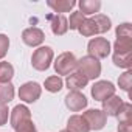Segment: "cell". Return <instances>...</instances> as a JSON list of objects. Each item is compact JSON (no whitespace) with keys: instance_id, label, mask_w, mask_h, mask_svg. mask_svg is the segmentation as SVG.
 I'll return each instance as SVG.
<instances>
[{"instance_id":"obj_26","label":"cell","mask_w":132,"mask_h":132,"mask_svg":"<svg viewBox=\"0 0 132 132\" xmlns=\"http://www.w3.org/2000/svg\"><path fill=\"white\" fill-rule=\"evenodd\" d=\"M84 19H86V16H82V13L73 11V13L70 14V19H67L69 30H76V31H78V28L81 27V23L84 22Z\"/></svg>"},{"instance_id":"obj_24","label":"cell","mask_w":132,"mask_h":132,"mask_svg":"<svg viewBox=\"0 0 132 132\" xmlns=\"http://www.w3.org/2000/svg\"><path fill=\"white\" fill-rule=\"evenodd\" d=\"M117 118H118V123H132V104L123 103L118 110Z\"/></svg>"},{"instance_id":"obj_25","label":"cell","mask_w":132,"mask_h":132,"mask_svg":"<svg viewBox=\"0 0 132 132\" xmlns=\"http://www.w3.org/2000/svg\"><path fill=\"white\" fill-rule=\"evenodd\" d=\"M118 87L124 92L129 93L130 87H132V70H126L123 75H120L118 78Z\"/></svg>"},{"instance_id":"obj_17","label":"cell","mask_w":132,"mask_h":132,"mask_svg":"<svg viewBox=\"0 0 132 132\" xmlns=\"http://www.w3.org/2000/svg\"><path fill=\"white\" fill-rule=\"evenodd\" d=\"M14 95H16V90L13 82H0V103L3 104L11 103L14 100Z\"/></svg>"},{"instance_id":"obj_2","label":"cell","mask_w":132,"mask_h":132,"mask_svg":"<svg viewBox=\"0 0 132 132\" xmlns=\"http://www.w3.org/2000/svg\"><path fill=\"white\" fill-rule=\"evenodd\" d=\"M76 72H79L81 75H84L89 81H95L101 76V62L92 56H82L81 59H78L76 64Z\"/></svg>"},{"instance_id":"obj_9","label":"cell","mask_w":132,"mask_h":132,"mask_svg":"<svg viewBox=\"0 0 132 132\" xmlns=\"http://www.w3.org/2000/svg\"><path fill=\"white\" fill-rule=\"evenodd\" d=\"M22 40L28 47H40L45 40V33L37 27H30L22 31Z\"/></svg>"},{"instance_id":"obj_19","label":"cell","mask_w":132,"mask_h":132,"mask_svg":"<svg viewBox=\"0 0 132 132\" xmlns=\"http://www.w3.org/2000/svg\"><path fill=\"white\" fill-rule=\"evenodd\" d=\"M113 53H132V37H117L113 42Z\"/></svg>"},{"instance_id":"obj_23","label":"cell","mask_w":132,"mask_h":132,"mask_svg":"<svg viewBox=\"0 0 132 132\" xmlns=\"http://www.w3.org/2000/svg\"><path fill=\"white\" fill-rule=\"evenodd\" d=\"M14 76V67L6 62V61H2L0 62V82H11Z\"/></svg>"},{"instance_id":"obj_29","label":"cell","mask_w":132,"mask_h":132,"mask_svg":"<svg viewBox=\"0 0 132 132\" xmlns=\"http://www.w3.org/2000/svg\"><path fill=\"white\" fill-rule=\"evenodd\" d=\"M14 130H16V132H37L36 124L33 123V120H28V121H25V123L19 124Z\"/></svg>"},{"instance_id":"obj_21","label":"cell","mask_w":132,"mask_h":132,"mask_svg":"<svg viewBox=\"0 0 132 132\" xmlns=\"http://www.w3.org/2000/svg\"><path fill=\"white\" fill-rule=\"evenodd\" d=\"M92 20L95 22V25L98 28V34H104L112 28V22L106 14H95L92 17Z\"/></svg>"},{"instance_id":"obj_6","label":"cell","mask_w":132,"mask_h":132,"mask_svg":"<svg viewBox=\"0 0 132 132\" xmlns=\"http://www.w3.org/2000/svg\"><path fill=\"white\" fill-rule=\"evenodd\" d=\"M64 103L70 112H81L87 107L89 100L81 90H69V93L64 98Z\"/></svg>"},{"instance_id":"obj_30","label":"cell","mask_w":132,"mask_h":132,"mask_svg":"<svg viewBox=\"0 0 132 132\" xmlns=\"http://www.w3.org/2000/svg\"><path fill=\"white\" fill-rule=\"evenodd\" d=\"M8 118H10V109H8V104L0 103V126H5V124L8 123Z\"/></svg>"},{"instance_id":"obj_18","label":"cell","mask_w":132,"mask_h":132,"mask_svg":"<svg viewBox=\"0 0 132 132\" xmlns=\"http://www.w3.org/2000/svg\"><path fill=\"white\" fill-rule=\"evenodd\" d=\"M112 62L120 69L130 70V67H132V53H123V54L113 53L112 54Z\"/></svg>"},{"instance_id":"obj_28","label":"cell","mask_w":132,"mask_h":132,"mask_svg":"<svg viewBox=\"0 0 132 132\" xmlns=\"http://www.w3.org/2000/svg\"><path fill=\"white\" fill-rule=\"evenodd\" d=\"M8 48H10V37L6 34H0V59H3L8 53Z\"/></svg>"},{"instance_id":"obj_5","label":"cell","mask_w":132,"mask_h":132,"mask_svg":"<svg viewBox=\"0 0 132 132\" xmlns=\"http://www.w3.org/2000/svg\"><path fill=\"white\" fill-rule=\"evenodd\" d=\"M17 95H19V100L23 103H28V104L36 103L42 95V86L36 81H28L19 87Z\"/></svg>"},{"instance_id":"obj_4","label":"cell","mask_w":132,"mask_h":132,"mask_svg":"<svg viewBox=\"0 0 132 132\" xmlns=\"http://www.w3.org/2000/svg\"><path fill=\"white\" fill-rule=\"evenodd\" d=\"M112 44L106 37H92L87 44V54L95 59H104L110 54Z\"/></svg>"},{"instance_id":"obj_32","label":"cell","mask_w":132,"mask_h":132,"mask_svg":"<svg viewBox=\"0 0 132 132\" xmlns=\"http://www.w3.org/2000/svg\"><path fill=\"white\" fill-rule=\"evenodd\" d=\"M59 132H69V130H67V129H62V130H59Z\"/></svg>"},{"instance_id":"obj_1","label":"cell","mask_w":132,"mask_h":132,"mask_svg":"<svg viewBox=\"0 0 132 132\" xmlns=\"http://www.w3.org/2000/svg\"><path fill=\"white\" fill-rule=\"evenodd\" d=\"M54 59V51L48 45H40L33 51L31 56V65L37 72H45L50 69V65Z\"/></svg>"},{"instance_id":"obj_11","label":"cell","mask_w":132,"mask_h":132,"mask_svg":"<svg viewBox=\"0 0 132 132\" xmlns=\"http://www.w3.org/2000/svg\"><path fill=\"white\" fill-rule=\"evenodd\" d=\"M50 28L51 33L54 36H64L69 31V23H67V17L64 14H54L50 17Z\"/></svg>"},{"instance_id":"obj_8","label":"cell","mask_w":132,"mask_h":132,"mask_svg":"<svg viewBox=\"0 0 132 132\" xmlns=\"http://www.w3.org/2000/svg\"><path fill=\"white\" fill-rule=\"evenodd\" d=\"M82 118L86 120L90 130H101L107 123V117L101 109H87L82 113Z\"/></svg>"},{"instance_id":"obj_3","label":"cell","mask_w":132,"mask_h":132,"mask_svg":"<svg viewBox=\"0 0 132 132\" xmlns=\"http://www.w3.org/2000/svg\"><path fill=\"white\" fill-rule=\"evenodd\" d=\"M76 64H78V59L72 51H64L54 59L53 67L57 76H69L76 70Z\"/></svg>"},{"instance_id":"obj_20","label":"cell","mask_w":132,"mask_h":132,"mask_svg":"<svg viewBox=\"0 0 132 132\" xmlns=\"http://www.w3.org/2000/svg\"><path fill=\"white\" fill-rule=\"evenodd\" d=\"M44 87H45V90L50 92V93H57V92L62 90V87H64V81H62L61 76L53 75V76H48V78L45 79Z\"/></svg>"},{"instance_id":"obj_15","label":"cell","mask_w":132,"mask_h":132,"mask_svg":"<svg viewBox=\"0 0 132 132\" xmlns=\"http://www.w3.org/2000/svg\"><path fill=\"white\" fill-rule=\"evenodd\" d=\"M67 130L69 132H90L86 120L82 118V115H72L69 120H67Z\"/></svg>"},{"instance_id":"obj_27","label":"cell","mask_w":132,"mask_h":132,"mask_svg":"<svg viewBox=\"0 0 132 132\" xmlns=\"http://www.w3.org/2000/svg\"><path fill=\"white\" fill-rule=\"evenodd\" d=\"M115 34L117 37H132V25L129 22L120 23L115 30Z\"/></svg>"},{"instance_id":"obj_10","label":"cell","mask_w":132,"mask_h":132,"mask_svg":"<svg viewBox=\"0 0 132 132\" xmlns=\"http://www.w3.org/2000/svg\"><path fill=\"white\" fill-rule=\"evenodd\" d=\"M28 120H31V110L25 104H17L13 107V110H10V123H11L13 129H16L19 124H22Z\"/></svg>"},{"instance_id":"obj_16","label":"cell","mask_w":132,"mask_h":132,"mask_svg":"<svg viewBox=\"0 0 132 132\" xmlns=\"http://www.w3.org/2000/svg\"><path fill=\"white\" fill-rule=\"evenodd\" d=\"M47 6L51 8L54 13L62 14V13H70L76 6V2L75 0H48Z\"/></svg>"},{"instance_id":"obj_22","label":"cell","mask_w":132,"mask_h":132,"mask_svg":"<svg viewBox=\"0 0 132 132\" xmlns=\"http://www.w3.org/2000/svg\"><path fill=\"white\" fill-rule=\"evenodd\" d=\"M78 31H79V34L84 36V37H92V36L98 34V28H96L95 22L92 20V17H86L84 22L81 23V27L78 28Z\"/></svg>"},{"instance_id":"obj_7","label":"cell","mask_w":132,"mask_h":132,"mask_svg":"<svg viewBox=\"0 0 132 132\" xmlns=\"http://www.w3.org/2000/svg\"><path fill=\"white\" fill-rule=\"evenodd\" d=\"M115 90H117V87L113 86V82L106 81V79H101V81H96V82L92 86L90 93H92V98H93L95 101H101V103H103L104 100L113 96V95H115Z\"/></svg>"},{"instance_id":"obj_14","label":"cell","mask_w":132,"mask_h":132,"mask_svg":"<svg viewBox=\"0 0 132 132\" xmlns=\"http://www.w3.org/2000/svg\"><path fill=\"white\" fill-rule=\"evenodd\" d=\"M76 5L79 6V13H82V16H95L101 10L100 0H79Z\"/></svg>"},{"instance_id":"obj_12","label":"cell","mask_w":132,"mask_h":132,"mask_svg":"<svg viewBox=\"0 0 132 132\" xmlns=\"http://www.w3.org/2000/svg\"><path fill=\"white\" fill-rule=\"evenodd\" d=\"M124 101H123L121 96L113 95V96H110V98H107V100L103 101V109L101 110L106 113V117H117L118 115V110H120V107H121Z\"/></svg>"},{"instance_id":"obj_13","label":"cell","mask_w":132,"mask_h":132,"mask_svg":"<svg viewBox=\"0 0 132 132\" xmlns=\"http://www.w3.org/2000/svg\"><path fill=\"white\" fill-rule=\"evenodd\" d=\"M89 84V79L81 75L79 72H73L67 76V79H65V86H67L69 90H81L84 87H87Z\"/></svg>"},{"instance_id":"obj_31","label":"cell","mask_w":132,"mask_h":132,"mask_svg":"<svg viewBox=\"0 0 132 132\" xmlns=\"http://www.w3.org/2000/svg\"><path fill=\"white\" fill-rule=\"evenodd\" d=\"M117 130L118 132H132V123H118Z\"/></svg>"}]
</instances>
